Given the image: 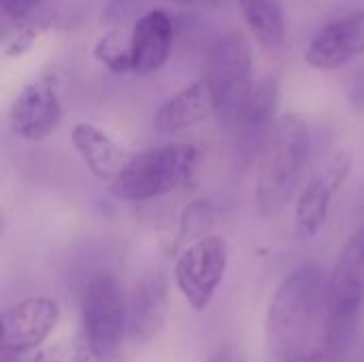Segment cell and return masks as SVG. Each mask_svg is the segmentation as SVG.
Returning a JSON list of instances; mask_svg holds the SVG:
<instances>
[{"label":"cell","instance_id":"6da1fadb","mask_svg":"<svg viewBox=\"0 0 364 362\" xmlns=\"http://www.w3.org/2000/svg\"><path fill=\"white\" fill-rule=\"evenodd\" d=\"M328 312V275L318 265L294 269L275 290L267 309V344L279 362L307 352Z\"/></svg>","mask_w":364,"mask_h":362},{"label":"cell","instance_id":"7a4b0ae2","mask_svg":"<svg viewBox=\"0 0 364 362\" xmlns=\"http://www.w3.org/2000/svg\"><path fill=\"white\" fill-rule=\"evenodd\" d=\"M309 156V126L296 115H282L267 134L256 177V205L262 218L279 215L292 201Z\"/></svg>","mask_w":364,"mask_h":362},{"label":"cell","instance_id":"3957f363","mask_svg":"<svg viewBox=\"0 0 364 362\" xmlns=\"http://www.w3.org/2000/svg\"><path fill=\"white\" fill-rule=\"evenodd\" d=\"M200 151L192 143H168L132 156L124 173L109 183V192L126 203L160 198L186 186L194 175Z\"/></svg>","mask_w":364,"mask_h":362},{"label":"cell","instance_id":"277c9868","mask_svg":"<svg viewBox=\"0 0 364 362\" xmlns=\"http://www.w3.org/2000/svg\"><path fill=\"white\" fill-rule=\"evenodd\" d=\"M222 126L235 130L254 96V53L241 32H228L213 41L207 58V75Z\"/></svg>","mask_w":364,"mask_h":362},{"label":"cell","instance_id":"5b68a950","mask_svg":"<svg viewBox=\"0 0 364 362\" xmlns=\"http://www.w3.org/2000/svg\"><path fill=\"white\" fill-rule=\"evenodd\" d=\"M83 339L94 358L113 361L128 337V301L119 282L109 275H96L87 282L81 299Z\"/></svg>","mask_w":364,"mask_h":362},{"label":"cell","instance_id":"8992f818","mask_svg":"<svg viewBox=\"0 0 364 362\" xmlns=\"http://www.w3.org/2000/svg\"><path fill=\"white\" fill-rule=\"evenodd\" d=\"M228 269V243L218 235L198 237L175 262V284L194 312H205Z\"/></svg>","mask_w":364,"mask_h":362},{"label":"cell","instance_id":"52a82bcc","mask_svg":"<svg viewBox=\"0 0 364 362\" xmlns=\"http://www.w3.org/2000/svg\"><path fill=\"white\" fill-rule=\"evenodd\" d=\"M60 322V305L49 297H30L2 312V361L38 350Z\"/></svg>","mask_w":364,"mask_h":362},{"label":"cell","instance_id":"ba28073f","mask_svg":"<svg viewBox=\"0 0 364 362\" xmlns=\"http://www.w3.org/2000/svg\"><path fill=\"white\" fill-rule=\"evenodd\" d=\"M11 128L23 141L47 139L62 122V100L55 77L49 73L28 81L11 105Z\"/></svg>","mask_w":364,"mask_h":362},{"label":"cell","instance_id":"9c48e42d","mask_svg":"<svg viewBox=\"0 0 364 362\" xmlns=\"http://www.w3.org/2000/svg\"><path fill=\"white\" fill-rule=\"evenodd\" d=\"M352 171V156L348 151H337L326 166L311 177L296 198V230L301 237H314L322 230L328 220L331 203L335 194L343 188Z\"/></svg>","mask_w":364,"mask_h":362},{"label":"cell","instance_id":"30bf717a","mask_svg":"<svg viewBox=\"0 0 364 362\" xmlns=\"http://www.w3.org/2000/svg\"><path fill=\"white\" fill-rule=\"evenodd\" d=\"M360 55H364V9L318 30L305 49L307 64L318 70H337Z\"/></svg>","mask_w":364,"mask_h":362},{"label":"cell","instance_id":"8fae6325","mask_svg":"<svg viewBox=\"0 0 364 362\" xmlns=\"http://www.w3.org/2000/svg\"><path fill=\"white\" fill-rule=\"evenodd\" d=\"M175 28L173 19L162 9L143 13L130 30V58L132 73L154 75L158 73L173 49Z\"/></svg>","mask_w":364,"mask_h":362},{"label":"cell","instance_id":"7c38bea8","mask_svg":"<svg viewBox=\"0 0 364 362\" xmlns=\"http://www.w3.org/2000/svg\"><path fill=\"white\" fill-rule=\"evenodd\" d=\"M168 297L166 282L154 273L143 277L128 299V339L134 346L151 344L166 326Z\"/></svg>","mask_w":364,"mask_h":362},{"label":"cell","instance_id":"4fadbf2b","mask_svg":"<svg viewBox=\"0 0 364 362\" xmlns=\"http://www.w3.org/2000/svg\"><path fill=\"white\" fill-rule=\"evenodd\" d=\"M218 113V102L215 94L209 85L207 79H198L177 94H173L168 100H164L156 115H154V126L162 134H173L181 132L188 128H194L209 117Z\"/></svg>","mask_w":364,"mask_h":362},{"label":"cell","instance_id":"5bb4252c","mask_svg":"<svg viewBox=\"0 0 364 362\" xmlns=\"http://www.w3.org/2000/svg\"><path fill=\"white\" fill-rule=\"evenodd\" d=\"M328 307L356 309L364 307V226L343 245L328 275Z\"/></svg>","mask_w":364,"mask_h":362},{"label":"cell","instance_id":"9a60e30c","mask_svg":"<svg viewBox=\"0 0 364 362\" xmlns=\"http://www.w3.org/2000/svg\"><path fill=\"white\" fill-rule=\"evenodd\" d=\"M70 141L90 173L107 183L115 181L132 158L109 134H105L90 122L75 124L70 130Z\"/></svg>","mask_w":364,"mask_h":362},{"label":"cell","instance_id":"2e32d148","mask_svg":"<svg viewBox=\"0 0 364 362\" xmlns=\"http://www.w3.org/2000/svg\"><path fill=\"white\" fill-rule=\"evenodd\" d=\"M243 19L256 41L264 47H277L286 38L284 0H239Z\"/></svg>","mask_w":364,"mask_h":362},{"label":"cell","instance_id":"e0dca14e","mask_svg":"<svg viewBox=\"0 0 364 362\" xmlns=\"http://www.w3.org/2000/svg\"><path fill=\"white\" fill-rule=\"evenodd\" d=\"M277 102H279V92H277V83L271 79L258 81L254 96L239 122V126L232 130L235 134H239L241 139H254L260 137L267 128H273V117L277 111Z\"/></svg>","mask_w":364,"mask_h":362},{"label":"cell","instance_id":"ac0fdd59","mask_svg":"<svg viewBox=\"0 0 364 362\" xmlns=\"http://www.w3.org/2000/svg\"><path fill=\"white\" fill-rule=\"evenodd\" d=\"M94 58L113 73H132L130 34L126 36L122 30H111L109 34L100 36L94 45Z\"/></svg>","mask_w":364,"mask_h":362},{"label":"cell","instance_id":"d6986e66","mask_svg":"<svg viewBox=\"0 0 364 362\" xmlns=\"http://www.w3.org/2000/svg\"><path fill=\"white\" fill-rule=\"evenodd\" d=\"M2 13L15 23H43L53 26L60 0H0Z\"/></svg>","mask_w":364,"mask_h":362},{"label":"cell","instance_id":"ffe728a7","mask_svg":"<svg viewBox=\"0 0 364 362\" xmlns=\"http://www.w3.org/2000/svg\"><path fill=\"white\" fill-rule=\"evenodd\" d=\"M90 348L83 337L60 339L51 346H45L32 362H90Z\"/></svg>","mask_w":364,"mask_h":362},{"label":"cell","instance_id":"44dd1931","mask_svg":"<svg viewBox=\"0 0 364 362\" xmlns=\"http://www.w3.org/2000/svg\"><path fill=\"white\" fill-rule=\"evenodd\" d=\"M45 30H49L47 26H43V23H19L17 26V32L6 41V45H4V55L6 58H19V55H23L30 47H32V43L45 32Z\"/></svg>","mask_w":364,"mask_h":362},{"label":"cell","instance_id":"7402d4cb","mask_svg":"<svg viewBox=\"0 0 364 362\" xmlns=\"http://www.w3.org/2000/svg\"><path fill=\"white\" fill-rule=\"evenodd\" d=\"M209 226H211V209L205 203L190 205L181 224L183 237H205V230Z\"/></svg>","mask_w":364,"mask_h":362},{"label":"cell","instance_id":"603a6c76","mask_svg":"<svg viewBox=\"0 0 364 362\" xmlns=\"http://www.w3.org/2000/svg\"><path fill=\"white\" fill-rule=\"evenodd\" d=\"M328 356L324 352H303L294 358H288L286 362H326Z\"/></svg>","mask_w":364,"mask_h":362},{"label":"cell","instance_id":"cb8c5ba5","mask_svg":"<svg viewBox=\"0 0 364 362\" xmlns=\"http://www.w3.org/2000/svg\"><path fill=\"white\" fill-rule=\"evenodd\" d=\"M188 6H198V9H220L226 0H175Z\"/></svg>","mask_w":364,"mask_h":362},{"label":"cell","instance_id":"d4e9b609","mask_svg":"<svg viewBox=\"0 0 364 362\" xmlns=\"http://www.w3.org/2000/svg\"><path fill=\"white\" fill-rule=\"evenodd\" d=\"M211 362H228V358H222V356H218V358H213Z\"/></svg>","mask_w":364,"mask_h":362},{"label":"cell","instance_id":"484cf974","mask_svg":"<svg viewBox=\"0 0 364 362\" xmlns=\"http://www.w3.org/2000/svg\"><path fill=\"white\" fill-rule=\"evenodd\" d=\"M228 362H237V361H230V358H228Z\"/></svg>","mask_w":364,"mask_h":362}]
</instances>
